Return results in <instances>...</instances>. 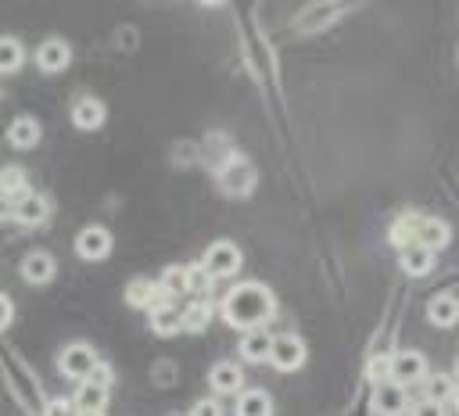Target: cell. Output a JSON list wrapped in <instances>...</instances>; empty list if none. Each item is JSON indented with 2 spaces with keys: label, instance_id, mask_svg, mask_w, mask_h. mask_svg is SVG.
I'll return each mask as SVG.
<instances>
[{
  "label": "cell",
  "instance_id": "1",
  "mask_svg": "<svg viewBox=\"0 0 459 416\" xmlns=\"http://www.w3.org/2000/svg\"><path fill=\"white\" fill-rule=\"evenodd\" d=\"M276 301H273V290L258 280H247V283H237L226 298H222V316L230 326H237L240 334L244 330H255V326H265V319L273 316Z\"/></svg>",
  "mask_w": 459,
  "mask_h": 416
},
{
  "label": "cell",
  "instance_id": "2",
  "mask_svg": "<svg viewBox=\"0 0 459 416\" xmlns=\"http://www.w3.org/2000/svg\"><path fill=\"white\" fill-rule=\"evenodd\" d=\"M201 269H204L212 280H230V276L240 269V247H237L233 240H212V244L204 247Z\"/></svg>",
  "mask_w": 459,
  "mask_h": 416
},
{
  "label": "cell",
  "instance_id": "3",
  "mask_svg": "<svg viewBox=\"0 0 459 416\" xmlns=\"http://www.w3.org/2000/svg\"><path fill=\"white\" fill-rule=\"evenodd\" d=\"M100 366V359H97V351L90 348V344H68L61 355H57V369L68 377V380H90V373Z\"/></svg>",
  "mask_w": 459,
  "mask_h": 416
},
{
  "label": "cell",
  "instance_id": "4",
  "mask_svg": "<svg viewBox=\"0 0 459 416\" xmlns=\"http://www.w3.org/2000/svg\"><path fill=\"white\" fill-rule=\"evenodd\" d=\"M420 380H427V359L420 351H409V348L391 351V384L409 387V384H420Z\"/></svg>",
  "mask_w": 459,
  "mask_h": 416
},
{
  "label": "cell",
  "instance_id": "5",
  "mask_svg": "<svg viewBox=\"0 0 459 416\" xmlns=\"http://www.w3.org/2000/svg\"><path fill=\"white\" fill-rule=\"evenodd\" d=\"M269 362H273L276 369H283V373L298 369V366L305 362V341H301L298 334H280V337H273Z\"/></svg>",
  "mask_w": 459,
  "mask_h": 416
},
{
  "label": "cell",
  "instance_id": "6",
  "mask_svg": "<svg viewBox=\"0 0 459 416\" xmlns=\"http://www.w3.org/2000/svg\"><path fill=\"white\" fill-rule=\"evenodd\" d=\"M108 251H111V233H108L104 226H86V230H79V237H75V255H79V258L100 262V258H108Z\"/></svg>",
  "mask_w": 459,
  "mask_h": 416
},
{
  "label": "cell",
  "instance_id": "7",
  "mask_svg": "<svg viewBox=\"0 0 459 416\" xmlns=\"http://www.w3.org/2000/svg\"><path fill=\"white\" fill-rule=\"evenodd\" d=\"M126 301L133 305V308H158L161 301H169V294L161 290V283L158 280H147V276H136V280H129V287H126Z\"/></svg>",
  "mask_w": 459,
  "mask_h": 416
},
{
  "label": "cell",
  "instance_id": "8",
  "mask_svg": "<svg viewBox=\"0 0 459 416\" xmlns=\"http://www.w3.org/2000/svg\"><path fill=\"white\" fill-rule=\"evenodd\" d=\"M405 405H409L405 387H398V384H391V380L373 387V412H377V416H402Z\"/></svg>",
  "mask_w": 459,
  "mask_h": 416
},
{
  "label": "cell",
  "instance_id": "9",
  "mask_svg": "<svg viewBox=\"0 0 459 416\" xmlns=\"http://www.w3.org/2000/svg\"><path fill=\"white\" fill-rule=\"evenodd\" d=\"M68 61H72V47H68L65 39H57V36H50V39H43V43L36 47V65H39L43 72H65Z\"/></svg>",
  "mask_w": 459,
  "mask_h": 416
},
{
  "label": "cell",
  "instance_id": "10",
  "mask_svg": "<svg viewBox=\"0 0 459 416\" xmlns=\"http://www.w3.org/2000/svg\"><path fill=\"white\" fill-rule=\"evenodd\" d=\"M237 348H240V359H244V362H269V351H273V334H269L265 326L244 330Z\"/></svg>",
  "mask_w": 459,
  "mask_h": 416
},
{
  "label": "cell",
  "instance_id": "11",
  "mask_svg": "<svg viewBox=\"0 0 459 416\" xmlns=\"http://www.w3.org/2000/svg\"><path fill=\"white\" fill-rule=\"evenodd\" d=\"M208 384H212V391H215V394H240V391H244V373H240V366H237V362L222 359V362H215V366H212Z\"/></svg>",
  "mask_w": 459,
  "mask_h": 416
},
{
  "label": "cell",
  "instance_id": "12",
  "mask_svg": "<svg viewBox=\"0 0 459 416\" xmlns=\"http://www.w3.org/2000/svg\"><path fill=\"white\" fill-rule=\"evenodd\" d=\"M72 405H75L79 416H100L104 405H108V387H100V384H93V380H82V384L75 387Z\"/></svg>",
  "mask_w": 459,
  "mask_h": 416
},
{
  "label": "cell",
  "instance_id": "13",
  "mask_svg": "<svg viewBox=\"0 0 459 416\" xmlns=\"http://www.w3.org/2000/svg\"><path fill=\"white\" fill-rule=\"evenodd\" d=\"M104 100L100 97H79L75 104H72V126L75 129H100L104 126Z\"/></svg>",
  "mask_w": 459,
  "mask_h": 416
},
{
  "label": "cell",
  "instance_id": "14",
  "mask_svg": "<svg viewBox=\"0 0 459 416\" xmlns=\"http://www.w3.org/2000/svg\"><path fill=\"white\" fill-rule=\"evenodd\" d=\"M255 186V169L247 165V161H230L226 169H222V190L226 194H233V197H240V194H247Z\"/></svg>",
  "mask_w": 459,
  "mask_h": 416
},
{
  "label": "cell",
  "instance_id": "15",
  "mask_svg": "<svg viewBox=\"0 0 459 416\" xmlns=\"http://www.w3.org/2000/svg\"><path fill=\"white\" fill-rule=\"evenodd\" d=\"M47 215H50V204L43 194H25L14 201V222H22V226H39Z\"/></svg>",
  "mask_w": 459,
  "mask_h": 416
},
{
  "label": "cell",
  "instance_id": "16",
  "mask_svg": "<svg viewBox=\"0 0 459 416\" xmlns=\"http://www.w3.org/2000/svg\"><path fill=\"white\" fill-rule=\"evenodd\" d=\"M398 265L409 273V276H427L434 269V251L423 247V244H409L398 251Z\"/></svg>",
  "mask_w": 459,
  "mask_h": 416
},
{
  "label": "cell",
  "instance_id": "17",
  "mask_svg": "<svg viewBox=\"0 0 459 416\" xmlns=\"http://www.w3.org/2000/svg\"><path fill=\"white\" fill-rule=\"evenodd\" d=\"M151 330L158 337H172L183 330V308H176L172 301H161L158 308H151Z\"/></svg>",
  "mask_w": 459,
  "mask_h": 416
},
{
  "label": "cell",
  "instance_id": "18",
  "mask_svg": "<svg viewBox=\"0 0 459 416\" xmlns=\"http://www.w3.org/2000/svg\"><path fill=\"white\" fill-rule=\"evenodd\" d=\"M54 269H57V262L47 251H29L22 258V280H29V283H47L54 276Z\"/></svg>",
  "mask_w": 459,
  "mask_h": 416
},
{
  "label": "cell",
  "instance_id": "19",
  "mask_svg": "<svg viewBox=\"0 0 459 416\" xmlns=\"http://www.w3.org/2000/svg\"><path fill=\"white\" fill-rule=\"evenodd\" d=\"M237 416H273V398L262 391V387H247L237 394V405H233Z\"/></svg>",
  "mask_w": 459,
  "mask_h": 416
},
{
  "label": "cell",
  "instance_id": "20",
  "mask_svg": "<svg viewBox=\"0 0 459 416\" xmlns=\"http://www.w3.org/2000/svg\"><path fill=\"white\" fill-rule=\"evenodd\" d=\"M7 140H11V147H22V151L36 147V143H39V122H36L32 115H18V118L7 126Z\"/></svg>",
  "mask_w": 459,
  "mask_h": 416
},
{
  "label": "cell",
  "instance_id": "21",
  "mask_svg": "<svg viewBox=\"0 0 459 416\" xmlns=\"http://www.w3.org/2000/svg\"><path fill=\"white\" fill-rule=\"evenodd\" d=\"M420 222H423V215H416V212H405L402 219H394V222H391V244H394L398 251L409 247V244H416Z\"/></svg>",
  "mask_w": 459,
  "mask_h": 416
},
{
  "label": "cell",
  "instance_id": "22",
  "mask_svg": "<svg viewBox=\"0 0 459 416\" xmlns=\"http://www.w3.org/2000/svg\"><path fill=\"white\" fill-rule=\"evenodd\" d=\"M455 377H448V373H430L427 380H423V402H437V405H445V402H452V394H455Z\"/></svg>",
  "mask_w": 459,
  "mask_h": 416
},
{
  "label": "cell",
  "instance_id": "23",
  "mask_svg": "<svg viewBox=\"0 0 459 416\" xmlns=\"http://www.w3.org/2000/svg\"><path fill=\"white\" fill-rule=\"evenodd\" d=\"M427 316H430L434 326H452V323H459V298H452V294H437V298H430Z\"/></svg>",
  "mask_w": 459,
  "mask_h": 416
},
{
  "label": "cell",
  "instance_id": "24",
  "mask_svg": "<svg viewBox=\"0 0 459 416\" xmlns=\"http://www.w3.org/2000/svg\"><path fill=\"white\" fill-rule=\"evenodd\" d=\"M448 237H452V230H448V222H441V219H430V215H423V222H420V237H416V244H423V247H430V251H437V247H445V244H448Z\"/></svg>",
  "mask_w": 459,
  "mask_h": 416
},
{
  "label": "cell",
  "instance_id": "25",
  "mask_svg": "<svg viewBox=\"0 0 459 416\" xmlns=\"http://www.w3.org/2000/svg\"><path fill=\"white\" fill-rule=\"evenodd\" d=\"M25 194H32L25 169H18V165L0 169V197H25Z\"/></svg>",
  "mask_w": 459,
  "mask_h": 416
},
{
  "label": "cell",
  "instance_id": "26",
  "mask_svg": "<svg viewBox=\"0 0 459 416\" xmlns=\"http://www.w3.org/2000/svg\"><path fill=\"white\" fill-rule=\"evenodd\" d=\"M158 283H161V290L169 294V301H172L176 294H190V273H186V265H169V269L158 276Z\"/></svg>",
  "mask_w": 459,
  "mask_h": 416
},
{
  "label": "cell",
  "instance_id": "27",
  "mask_svg": "<svg viewBox=\"0 0 459 416\" xmlns=\"http://www.w3.org/2000/svg\"><path fill=\"white\" fill-rule=\"evenodd\" d=\"M25 61V47L14 39V36H0V72H18Z\"/></svg>",
  "mask_w": 459,
  "mask_h": 416
},
{
  "label": "cell",
  "instance_id": "28",
  "mask_svg": "<svg viewBox=\"0 0 459 416\" xmlns=\"http://www.w3.org/2000/svg\"><path fill=\"white\" fill-rule=\"evenodd\" d=\"M208 319H212V305H208V301H190V305L183 308V330H190V334L204 330Z\"/></svg>",
  "mask_w": 459,
  "mask_h": 416
},
{
  "label": "cell",
  "instance_id": "29",
  "mask_svg": "<svg viewBox=\"0 0 459 416\" xmlns=\"http://www.w3.org/2000/svg\"><path fill=\"white\" fill-rule=\"evenodd\" d=\"M366 377H369L373 384H387V380H391V355H373V359L366 362Z\"/></svg>",
  "mask_w": 459,
  "mask_h": 416
},
{
  "label": "cell",
  "instance_id": "30",
  "mask_svg": "<svg viewBox=\"0 0 459 416\" xmlns=\"http://www.w3.org/2000/svg\"><path fill=\"white\" fill-rule=\"evenodd\" d=\"M186 273H190V294H201V290L212 287V276L201 265H186Z\"/></svg>",
  "mask_w": 459,
  "mask_h": 416
},
{
  "label": "cell",
  "instance_id": "31",
  "mask_svg": "<svg viewBox=\"0 0 459 416\" xmlns=\"http://www.w3.org/2000/svg\"><path fill=\"white\" fill-rule=\"evenodd\" d=\"M190 416H222V405L215 398H197L194 409H190Z\"/></svg>",
  "mask_w": 459,
  "mask_h": 416
},
{
  "label": "cell",
  "instance_id": "32",
  "mask_svg": "<svg viewBox=\"0 0 459 416\" xmlns=\"http://www.w3.org/2000/svg\"><path fill=\"white\" fill-rule=\"evenodd\" d=\"M47 416H79V412H75V405H72V402L57 398V402H50V405H47Z\"/></svg>",
  "mask_w": 459,
  "mask_h": 416
},
{
  "label": "cell",
  "instance_id": "33",
  "mask_svg": "<svg viewBox=\"0 0 459 416\" xmlns=\"http://www.w3.org/2000/svg\"><path fill=\"white\" fill-rule=\"evenodd\" d=\"M409 416H445V405H437V402H420V405H412Z\"/></svg>",
  "mask_w": 459,
  "mask_h": 416
},
{
  "label": "cell",
  "instance_id": "34",
  "mask_svg": "<svg viewBox=\"0 0 459 416\" xmlns=\"http://www.w3.org/2000/svg\"><path fill=\"white\" fill-rule=\"evenodd\" d=\"M90 380L100 384V387H111V369H108V362H100V366L90 373Z\"/></svg>",
  "mask_w": 459,
  "mask_h": 416
},
{
  "label": "cell",
  "instance_id": "35",
  "mask_svg": "<svg viewBox=\"0 0 459 416\" xmlns=\"http://www.w3.org/2000/svg\"><path fill=\"white\" fill-rule=\"evenodd\" d=\"M11 316H14V305H11V298H7V294H0V330L11 323Z\"/></svg>",
  "mask_w": 459,
  "mask_h": 416
},
{
  "label": "cell",
  "instance_id": "36",
  "mask_svg": "<svg viewBox=\"0 0 459 416\" xmlns=\"http://www.w3.org/2000/svg\"><path fill=\"white\" fill-rule=\"evenodd\" d=\"M7 219H14V201L0 197V222H7Z\"/></svg>",
  "mask_w": 459,
  "mask_h": 416
},
{
  "label": "cell",
  "instance_id": "37",
  "mask_svg": "<svg viewBox=\"0 0 459 416\" xmlns=\"http://www.w3.org/2000/svg\"><path fill=\"white\" fill-rule=\"evenodd\" d=\"M452 405H455V412H459V387H455V394H452Z\"/></svg>",
  "mask_w": 459,
  "mask_h": 416
},
{
  "label": "cell",
  "instance_id": "38",
  "mask_svg": "<svg viewBox=\"0 0 459 416\" xmlns=\"http://www.w3.org/2000/svg\"><path fill=\"white\" fill-rule=\"evenodd\" d=\"M455 377H459V355H455Z\"/></svg>",
  "mask_w": 459,
  "mask_h": 416
}]
</instances>
